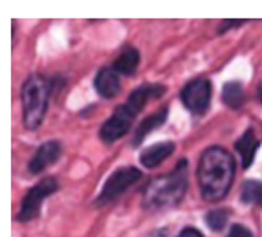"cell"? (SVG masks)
Returning <instances> with one entry per match:
<instances>
[{
  "instance_id": "obj_7",
  "label": "cell",
  "mask_w": 262,
  "mask_h": 237,
  "mask_svg": "<svg viewBox=\"0 0 262 237\" xmlns=\"http://www.w3.org/2000/svg\"><path fill=\"white\" fill-rule=\"evenodd\" d=\"M135 113L129 110V108L124 104V106H119L117 111L111 115L106 121V124L100 130V137H102L106 143H113V141L120 139L124 133H127V130L131 128V121H133Z\"/></svg>"
},
{
  "instance_id": "obj_14",
  "label": "cell",
  "mask_w": 262,
  "mask_h": 237,
  "mask_svg": "<svg viewBox=\"0 0 262 237\" xmlns=\"http://www.w3.org/2000/svg\"><path fill=\"white\" fill-rule=\"evenodd\" d=\"M166 115H168V110L164 108V110H160V111H157V113L149 115L146 121H142V124H140L139 130H137V133H135V141H133V144L137 146V144L142 143V139L146 137L147 133H151L155 128H159L160 124L166 121Z\"/></svg>"
},
{
  "instance_id": "obj_3",
  "label": "cell",
  "mask_w": 262,
  "mask_h": 237,
  "mask_svg": "<svg viewBox=\"0 0 262 237\" xmlns=\"http://www.w3.org/2000/svg\"><path fill=\"white\" fill-rule=\"evenodd\" d=\"M49 81L44 77L33 75L24 82L22 88V108H24V124L29 130L40 126L42 118L48 110Z\"/></svg>"
},
{
  "instance_id": "obj_9",
  "label": "cell",
  "mask_w": 262,
  "mask_h": 237,
  "mask_svg": "<svg viewBox=\"0 0 262 237\" xmlns=\"http://www.w3.org/2000/svg\"><path fill=\"white\" fill-rule=\"evenodd\" d=\"M95 88L102 97H115L120 91V81L117 71L111 70V68H104L102 71H98L97 78H95Z\"/></svg>"
},
{
  "instance_id": "obj_1",
  "label": "cell",
  "mask_w": 262,
  "mask_h": 237,
  "mask_svg": "<svg viewBox=\"0 0 262 237\" xmlns=\"http://www.w3.org/2000/svg\"><path fill=\"white\" fill-rule=\"evenodd\" d=\"M233 157L224 148L211 146L202 153L199 163V184L201 193L208 201L222 199L233 183Z\"/></svg>"
},
{
  "instance_id": "obj_10",
  "label": "cell",
  "mask_w": 262,
  "mask_h": 237,
  "mask_svg": "<svg viewBox=\"0 0 262 237\" xmlns=\"http://www.w3.org/2000/svg\"><path fill=\"white\" fill-rule=\"evenodd\" d=\"M175 150V144L173 143H160V144H153L149 146L142 155H140V163L146 168H155L159 166L162 161H166Z\"/></svg>"
},
{
  "instance_id": "obj_6",
  "label": "cell",
  "mask_w": 262,
  "mask_h": 237,
  "mask_svg": "<svg viewBox=\"0 0 262 237\" xmlns=\"http://www.w3.org/2000/svg\"><path fill=\"white\" fill-rule=\"evenodd\" d=\"M140 179V172L137 168H122L119 172H115L104 184V190L98 197V203H110L111 199L119 197L122 192H126L131 184H135Z\"/></svg>"
},
{
  "instance_id": "obj_12",
  "label": "cell",
  "mask_w": 262,
  "mask_h": 237,
  "mask_svg": "<svg viewBox=\"0 0 262 237\" xmlns=\"http://www.w3.org/2000/svg\"><path fill=\"white\" fill-rule=\"evenodd\" d=\"M235 146H237V151L241 153V159H242L244 168H248L251 163H253L255 151H257V146H258V141H257V137H255V133L251 130H248L241 139L237 141Z\"/></svg>"
},
{
  "instance_id": "obj_4",
  "label": "cell",
  "mask_w": 262,
  "mask_h": 237,
  "mask_svg": "<svg viewBox=\"0 0 262 237\" xmlns=\"http://www.w3.org/2000/svg\"><path fill=\"white\" fill-rule=\"evenodd\" d=\"M57 188H58V184L53 177H49V179H44L38 184H35V186L26 193L24 201H22L20 212H18V221H31L33 217H37L44 199L48 195H51L53 192H57Z\"/></svg>"
},
{
  "instance_id": "obj_20",
  "label": "cell",
  "mask_w": 262,
  "mask_h": 237,
  "mask_svg": "<svg viewBox=\"0 0 262 237\" xmlns=\"http://www.w3.org/2000/svg\"><path fill=\"white\" fill-rule=\"evenodd\" d=\"M258 98H260V103H262V84H260V88H258Z\"/></svg>"
},
{
  "instance_id": "obj_8",
  "label": "cell",
  "mask_w": 262,
  "mask_h": 237,
  "mask_svg": "<svg viewBox=\"0 0 262 237\" xmlns=\"http://www.w3.org/2000/svg\"><path fill=\"white\" fill-rule=\"evenodd\" d=\"M58 155H60V144L55 143V141H49V143L42 144L37 150V153L33 155L31 163H29V170L33 173L42 172L49 164H53L58 159Z\"/></svg>"
},
{
  "instance_id": "obj_16",
  "label": "cell",
  "mask_w": 262,
  "mask_h": 237,
  "mask_svg": "<svg viewBox=\"0 0 262 237\" xmlns=\"http://www.w3.org/2000/svg\"><path fill=\"white\" fill-rule=\"evenodd\" d=\"M242 201L244 203H257V205L262 206V183L248 181L242 186Z\"/></svg>"
},
{
  "instance_id": "obj_19",
  "label": "cell",
  "mask_w": 262,
  "mask_h": 237,
  "mask_svg": "<svg viewBox=\"0 0 262 237\" xmlns=\"http://www.w3.org/2000/svg\"><path fill=\"white\" fill-rule=\"evenodd\" d=\"M179 237H204L202 235L199 230H195V228H186V230H182L180 232V235Z\"/></svg>"
},
{
  "instance_id": "obj_11",
  "label": "cell",
  "mask_w": 262,
  "mask_h": 237,
  "mask_svg": "<svg viewBox=\"0 0 262 237\" xmlns=\"http://www.w3.org/2000/svg\"><path fill=\"white\" fill-rule=\"evenodd\" d=\"M164 93V86H142V88H139V90H135L133 93L129 95V98H127V103H126V106L129 108L133 113H139L140 110L144 108V104L149 101V98H157V97H160V95Z\"/></svg>"
},
{
  "instance_id": "obj_17",
  "label": "cell",
  "mask_w": 262,
  "mask_h": 237,
  "mask_svg": "<svg viewBox=\"0 0 262 237\" xmlns=\"http://www.w3.org/2000/svg\"><path fill=\"white\" fill-rule=\"evenodd\" d=\"M206 221H208L211 230H222L228 223V212L226 210H213V212L208 213Z\"/></svg>"
},
{
  "instance_id": "obj_5",
  "label": "cell",
  "mask_w": 262,
  "mask_h": 237,
  "mask_svg": "<svg viewBox=\"0 0 262 237\" xmlns=\"http://www.w3.org/2000/svg\"><path fill=\"white\" fill-rule=\"evenodd\" d=\"M182 103L193 113H204L209 106V98H211V86L209 81L206 78H195L182 90L180 93Z\"/></svg>"
},
{
  "instance_id": "obj_2",
  "label": "cell",
  "mask_w": 262,
  "mask_h": 237,
  "mask_svg": "<svg viewBox=\"0 0 262 237\" xmlns=\"http://www.w3.org/2000/svg\"><path fill=\"white\" fill-rule=\"evenodd\" d=\"M186 192V177H184V163L179 170L169 175L155 179L149 188L144 193V205L147 208H166V206L177 205Z\"/></svg>"
},
{
  "instance_id": "obj_15",
  "label": "cell",
  "mask_w": 262,
  "mask_h": 237,
  "mask_svg": "<svg viewBox=\"0 0 262 237\" xmlns=\"http://www.w3.org/2000/svg\"><path fill=\"white\" fill-rule=\"evenodd\" d=\"M222 98L229 108H241L244 103V90L238 82H229L222 90Z\"/></svg>"
},
{
  "instance_id": "obj_18",
  "label": "cell",
  "mask_w": 262,
  "mask_h": 237,
  "mask_svg": "<svg viewBox=\"0 0 262 237\" xmlns=\"http://www.w3.org/2000/svg\"><path fill=\"white\" fill-rule=\"evenodd\" d=\"M228 237H251V233H250V230L244 228L242 225H235L233 228L229 230Z\"/></svg>"
},
{
  "instance_id": "obj_13",
  "label": "cell",
  "mask_w": 262,
  "mask_h": 237,
  "mask_svg": "<svg viewBox=\"0 0 262 237\" xmlns=\"http://www.w3.org/2000/svg\"><path fill=\"white\" fill-rule=\"evenodd\" d=\"M137 66H139V51L133 48H127V49H124L122 53H120V57L115 61L113 68H115V71H119V73H122V75H131V73H135Z\"/></svg>"
}]
</instances>
